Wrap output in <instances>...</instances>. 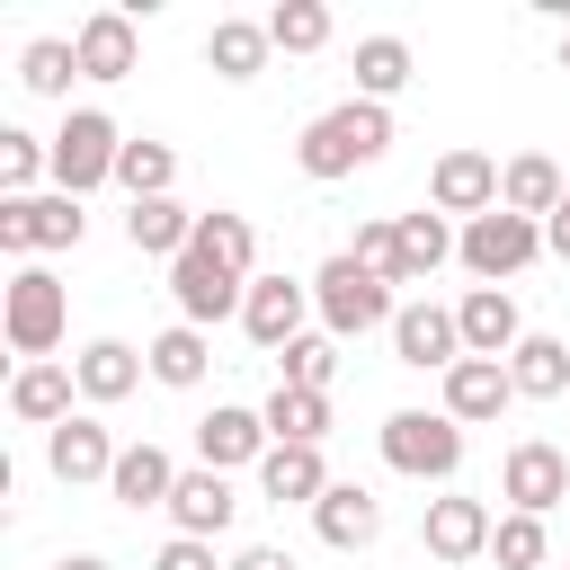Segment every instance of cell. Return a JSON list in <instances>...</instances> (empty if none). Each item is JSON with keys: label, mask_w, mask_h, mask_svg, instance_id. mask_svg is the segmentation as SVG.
I'll use <instances>...</instances> for the list:
<instances>
[{"label": "cell", "mask_w": 570, "mask_h": 570, "mask_svg": "<svg viewBox=\"0 0 570 570\" xmlns=\"http://www.w3.org/2000/svg\"><path fill=\"white\" fill-rule=\"evenodd\" d=\"M71 392H80V374H71V365H53V356H45V365H18V374H9V419L53 436V428L71 419Z\"/></svg>", "instance_id": "obj_22"}, {"label": "cell", "mask_w": 570, "mask_h": 570, "mask_svg": "<svg viewBox=\"0 0 570 570\" xmlns=\"http://www.w3.org/2000/svg\"><path fill=\"white\" fill-rule=\"evenodd\" d=\"M169 490H178V463H169L151 436L116 454V481H107V499H116V508H134V517H142V508H169Z\"/></svg>", "instance_id": "obj_26"}, {"label": "cell", "mask_w": 570, "mask_h": 570, "mask_svg": "<svg viewBox=\"0 0 570 570\" xmlns=\"http://www.w3.org/2000/svg\"><path fill=\"white\" fill-rule=\"evenodd\" d=\"M267 53H276V36H267V18H214V36H205V62H214V80H258L267 71Z\"/></svg>", "instance_id": "obj_25"}, {"label": "cell", "mask_w": 570, "mask_h": 570, "mask_svg": "<svg viewBox=\"0 0 570 570\" xmlns=\"http://www.w3.org/2000/svg\"><path fill=\"white\" fill-rule=\"evenodd\" d=\"M543 249H552V258H570V196H561V214L543 223Z\"/></svg>", "instance_id": "obj_43"}, {"label": "cell", "mask_w": 570, "mask_h": 570, "mask_svg": "<svg viewBox=\"0 0 570 570\" xmlns=\"http://www.w3.org/2000/svg\"><path fill=\"white\" fill-rule=\"evenodd\" d=\"M561 196H570V178H561V160H552V151H517V160H499V205H508V214L552 223V214H561Z\"/></svg>", "instance_id": "obj_20"}, {"label": "cell", "mask_w": 570, "mask_h": 570, "mask_svg": "<svg viewBox=\"0 0 570 570\" xmlns=\"http://www.w3.org/2000/svg\"><path fill=\"white\" fill-rule=\"evenodd\" d=\"M151 570H214V543H196V534H169V543L151 552Z\"/></svg>", "instance_id": "obj_41"}, {"label": "cell", "mask_w": 570, "mask_h": 570, "mask_svg": "<svg viewBox=\"0 0 570 570\" xmlns=\"http://www.w3.org/2000/svg\"><path fill=\"white\" fill-rule=\"evenodd\" d=\"M125 240H134L142 258H187L196 214H187L178 196H142V205H125Z\"/></svg>", "instance_id": "obj_28"}, {"label": "cell", "mask_w": 570, "mask_h": 570, "mask_svg": "<svg viewBox=\"0 0 570 570\" xmlns=\"http://www.w3.org/2000/svg\"><path fill=\"white\" fill-rule=\"evenodd\" d=\"M116 454H125V445L98 428V410H71V419L45 436V472H53L62 490H80V481H116Z\"/></svg>", "instance_id": "obj_14"}, {"label": "cell", "mask_w": 570, "mask_h": 570, "mask_svg": "<svg viewBox=\"0 0 570 570\" xmlns=\"http://www.w3.org/2000/svg\"><path fill=\"white\" fill-rule=\"evenodd\" d=\"M561 71H570V27H561Z\"/></svg>", "instance_id": "obj_45"}, {"label": "cell", "mask_w": 570, "mask_h": 570, "mask_svg": "<svg viewBox=\"0 0 570 570\" xmlns=\"http://www.w3.org/2000/svg\"><path fill=\"white\" fill-rule=\"evenodd\" d=\"M53 570H116V561H107V552H62Z\"/></svg>", "instance_id": "obj_44"}, {"label": "cell", "mask_w": 570, "mask_h": 570, "mask_svg": "<svg viewBox=\"0 0 570 570\" xmlns=\"http://www.w3.org/2000/svg\"><path fill=\"white\" fill-rule=\"evenodd\" d=\"M116 160H125L116 116H107V107H71L62 134H53V187H62V196H89V187L116 178Z\"/></svg>", "instance_id": "obj_5"}, {"label": "cell", "mask_w": 570, "mask_h": 570, "mask_svg": "<svg viewBox=\"0 0 570 570\" xmlns=\"http://www.w3.org/2000/svg\"><path fill=\"white\" fill-rule=\"evenodd\" d=\"M71 374H80V401L89 410H107V401H125V392H142V347L134 338H89L80 356H71Z\"/></svg>", "instance_id": "obj_21"}, {"label": "cell", "mask_w": 570, "mask_h": 570, "mask_svg": "<svg viewBox=\"0 0 570 570\" xmlns=\"http://www.w3.org/2000/svg\"><path fill=\"white\" fill-rule=\"evenodd\" d=\"M561 570H570V561H561Z\"/></svg>", "instance_id": "obj_46"}, {"label": "cell", "mask_w": 570, "mask_h": 570, "mask_svg": "<svg viewBox=\"0 0 570 570\" xmlns=\"http://www.w3.org/2000/svg\"><path fill=\"white\" fill-rule=\"evenodd\" d=\"M321 490H330L321 445H267V463H258V499H276V508H321Z\"/></svg>", "instance_id": "obj_24"}, {"label": "cell", "mask_w": 570, "mask_h": 570, "mask_svg": "<svg viewBox=\"0 0 570 570\" xmlns=\"http://www.w3.org/2000/svg\"><path fill=\"white\" fill-rule=\"evenodd\" d=\"M499 499H508L517 517H552V508L570 499V454H561L552 436H517L508 463H499Z\"/></svg>", "instance_id": "obj_8"}, {"label": "cell", "mask_w": 570, "mask_h": 570, "mask_svg": "<svg viewBox=\"0 0 570 570\" xmlns=\"http://www.w3.org/2000/svg\"><path fill=\"white\" fill-rule=\"evenodd\" d=\"M276 383H294V392H330V383H338V338H330V330H303V338L276 356Z\"/></svg>", "instance_id": "obj_37"}, {"label": "cell", "mask_w": 570, "mask_h": 570, "mask_svg": "<svg viewBox=\"0 0 570 570\" xmlns=\"http://www.w3.org/2000/svg\"><path fill=\"white\" fill-rule=\"evenodd\" d=\"M116 187H125V205H142V196H169V187H178V151H169L160 134H125Z\"/></svg>", "instance_id": "obj_33"}, {"label": "cell", "mask_w": 570, "mask_h": 570, "mask_svg": "<svg viewBox=\"0 0 570 570\" xmlns=\"http://www.w3.org/2000/svg\"><path fill=\"white\" fill-rule=\"evenodd\" d=\"M454 240H463V232H454V223H445L436 205L401 214V276H392V285H428V276H436V267L454 258Z\"/></svg>", "instance_id": "obj_30"}, {"label": "cell", "mask_w": 570, "mask_h": 570, "mask_svg": "<svg viewBox=\"0 0 570 570\" xmlns=\"http://www.w3.org/2000/svg\"><path fill=\"white\" fill-rule=\"evenodd\" d=\"M267 36H276V53H321L330 45V9L321 0H285V9H267Z\"/></svg>", "instance_id": "obj_39"}, {"label": "cell", "mask_w": 570, "mask_h": 570, "mask_svg": "<svg viewBox=\"0 0 570 570\" xmlns=\"http://www.w3.org/2000/svg\"><path fill=\"white\" fill-rule=\"evenodd\" d=\"M383 151H392V107H374V98H338V107H321V116L294 134V169H303L312 187H338V178L374 169Z\"/></svg>", "instance_id": "obj_1"}, {"label": "cell", "mask_w": 570, "mask_h": 570, "mask_svg": "<svg viewBox=\"0 0 570 570\" xmlns=\"http://www.w3.org/2000/svg\"><path fill=\"white\" fill-rule=\"evenodd\" d=\"M454 330H463V356H517V338H525V321H517V294L508 285H472L463 303H454Z\"/></svg>", "instance_id": "obj_16"}, {"label": "cell", "mask_w": 570, "mask_h": 570, "mask_svg": "<svg viewBox=\"0 0 570 570\" xmlns=\"http://www.w3.org/2000/svg\"><path fill=\"white\" fill-rule=\"evenodd\" d=\"M71 53H80V80H125L134 71V9H89L71 27Z\"/></svg>", "instance_id": "obj_19"}, {"label": "cell", "mask_w": 570, "mask_h": 570, "mask_svg": "<svg viewBox=\"0 0 570 570\" xmlns=\"http://www.w3.org/2000/svg\"><path fill=\"white\" fill-rule=\"evenodd\" d=\"M267 410H240V401H214L196 419V463L205 472H240V463H267Z\"/></svg>", "instance_id": "obj_13"}, {"label": "cell", "mask_w": 570, "mask_h": 570, "mask_svg": "<svg viewBox=\"0 0 570 570\" xmlns=\"http://www.w3.org/2000/svg\"><path fill=\"white\" fill-rule=\"evenodd\" d=\"M428 205L454 223H481V214H499V160L490 151H472V142H454V151H436V169H428Z\"/></svg>", "instance_id": "obj_10"}, {"label": "cell", "mask_w": 570, "mask_h": 570, "mask_svg": "<svg viewBox=\"0 0 570 570\" xmlns=\"http://www.w3.org/2000/svg\"><path fill=\"white\" fill-rule=\"evenodd\" d=\"M187 249H205V258H223L232 276H258V232H249V214H232V205H214V214H196V240Z\"/></svg>", "instance_id": "obj_34"}, {"label": "cell", "mask_w": 570, "mask_h": 570, "mask_svg": "<svg viewBox=\"0 0 570 570\" xmlns=\"http://www.w3.org/2000/svg\"><path fill=\"white\" fill-rule=\"evenodd\" d=\"M392 356H401L410 374H454V365H463L454 312H445V303H401V312H392Z\"/></svg>", "instance_id": "obj_12"}, {"label": "cell", "mask_w": 570, "mask_h": 570, "mask_svg": "<svg viewBox=\"0 0 570 570\" xmlns=\"http://www.w3.org/2000/svg\"><path fill=\"white\" fill-rule=\"evenodd\" d=\"M508 401H517V383H508L499 356H463V365L445 374V419H454V428H481V419H499Z\"/></svg>", "instance_id": "obj_23"}, {"label": "cell", "mask_w": 570, "mask_h": 570, "mask_svg": "<svg viewBox=\"0 0 570 570\" xmlns=\"http://www.w3.org/2000/svg\"><path fill=\"white\" fill-rule=\"evenodd\" d=\"M267 436H276V445H321V436H330V392L276 383V392H267Z\"/></svg>", "instance_id": "obj_35"}, {"label": "cell", "mask_w": 570, "mask_h": 570, "mask_svg": "<svg viewBox=\"0 0 570 570\" xmlns=\"http://www.w3.org/2000/svg\"><path fill=\"white\" fill-rule=\"evenodd\" d=\"M232 517H240V490H232V472H178V490H169V525L178 534H196V543H214V534H232Z\"/></svg>", "instance_id": "obj_17"}, {"label": "cell", "mask_w": 570, "mask_h": 570, "mask_svg": "<svg viewBox=\"0 0 570 570\" xmlns=\"http://www.w3.org/2000/svg\"><path fill=\"white\" fill-rule=\"evenodd\" d=\"M490 561H499V570H543V561H552L543 517H517V508H508V517H499V534H490Z\"/></svg>", "instance_id": "obj_38"}, {"label": "cell", "mask_w": 570, "mask_h": 570, "mask_svg": "<svg viewBox=\"0 0 570 570\" xmlns=\"http://www.w3.org/2000/svg\"><path fill=\"white\" fill-rule=\"evenodd\" d=\"M454 258L481 276V285H508V276H525L534 258H543V223H525V214H481V223H463V240H454Z\"/></svg>", "instance_id": "obj_7"}, {"label": "cell", "mask_w": 570, "mask_h": 570, "mask_svg": "<svg viewBox=\"0 0 570 570\" xmlns=\"http://www.w3.org/2000/svg\"><path fill=\"white\" fill-rule=\"evenodd\" d=\"M312 312H321V330L330 338H365V330H392V285L374 276V267H356L347 249L338 258H321V276H312Z\"/></svg>", "instance_id": "obj_3"}, {"label": "cell", "mask_w": 570, "mask_h": 570, "mask_svg": "<svg viewBox=\"0 0 570 570\" xmlns=\"http://www.w3.org/2000/svg\"><path fill=\"white\" fill-rule=\"evenodd\" d=\"M62 330H71V285L27 258V267L0 285V338L18 347V365H45V356L62 347Z\"/></svg>", "instance_id": "obj_2"}, {"label": "cell", "mask_w": 570, "mask_h": 570, "mask_svg": "<svg viewBox=\"0 0 570 570\" xmlns=\"http://www.w3.org/2000/svg\"><path fill=\"white\" fill-rule=\"evenodd\" d=\"M508 383H517V401H561V392H570V338L525 330L517 356H508Z\"/></svg>", "instance_id": "obj_27"}, {"label": "cell", "mask_w": 570, "mask_h": 570, "mask_svg": "<svg viewBox=\"0 0 570 570\" xmlns=\"http://www.w3.org/2000/svg\"><path fill=\"white\" fill-rule=\"evenodd\" d=\"M45 178H53V134L0 125V196H45Z\"/></svg>", "instance_id": "obj_32"}, {"label": "cell", "mask_w": 570, "mask_h": 570, "mask_svg": "<svg viewBox=\"0 0 570 570\" xmlns=\"http://www.w3.org/2000/svg\"><path fill=\"white\" fill-rule=\"evenodd\" d=\"M142 365H151V383L196 392V383H205V365H214V347H205V330H196V321H169V330L142 347Z\"/></svg>", "instance_id": "obj_31"}, {"label": "cell", "mask_w": 570, "mask_h": 570, "mask_svg": "<svg viewBox=\"0 0 570 570\" xmlns=\"http://www.w3.org/2000/svg\"><path fill=\"white\" fill-rule=\"evenodd\" d=\"M169 303H178V321L214 330V321H240V303H249V276H232L223 258L187 249V258H169Z\"/></svg>", "instance_id": "obj_9"}, {"label": "cell", "mask_w": 570, "mask_h": 570, "mask_svg": "<svg viewBox=\"0 0 570 570\" xmlns=\"http://www.w3.org/2000/svg\"><path fill=\"white\" fill-rule=\"evenodd\" d=\"M18 80H27L36 98H71V80H80V53H71V36H36V45L18 53Z\"/></svg>", "instance_id": "obj_36"}, {"label": "cell", "mask_w": 570, "mask_h": 570, "mask_svg": "<svg viewBox=\"0 0 570 570\" xmlns=\"http://www.w3.org/2000/svg\"><path fill=\"white\" fill-rule=\"evenodd\" d=\"M303 321H312V276H249L240 330H249L267 356H285V347L303 338Z\"/></svg>", "instance_id": "obj_11"}, {"label": "cell", "mask_w": 570, "mask_h": 570, "mask_svg": "<svg viewBox=\"0 0 570 570\" xmlns=\"http://www.w3.org/2000/svg\"><path fill=\"white\" fill-rule=\"evenodd\" d=\"M232 570H294V552L285 543H249V552H232Z\"/></svg>", "instance_id": "obj_42"}, {"label": "cell", "mask_w": 570, "mask_h": 570, "mask_svg": "<svg viewBox=\"0 0 570 570\" xmlns=\"http://www.w3.org/2000/svg\"><path fill=\"white\" fill-rule=\"evenodd\" d=\"M312 534H321L330 552H365V543L383 534V499H374L365 481H330L321 508H312Z\"/></svg>", "instance_id": "obj_18"}, {"label": "cell", "mask_w": 570, "mask_h": 570, "mask_svg": "<svg viewBox=\"0 0 570 570\" xmlns=\"http://www.w3.org/2000/svg\"><path fill=\"white\" fill-rule=\"evenodd\" d=\"M410 71H419V53H410V36H356V98H374V107H392V98L410 89Z\"/></svg>", "instance_id": "obj_29"}, {"label": "cell", "mask_w": 570, "mask_h": 570, "mask_svg": "<svg viewBox=\"0 0 570 570\" xmlns=\"http://www.w3.org/2000/svg\"><path fill=\"white\" fill-rule=\"evenodd\" d=\"M80 232H89V214H80V196H62V187H45V196H0V249L27 267V258H45V249H80Z\"/></svg>", "instance_id": "obj_6"}, {"label": "cell", "mask_w": 570, "mask_h": 570, "mask_svg": "<svg viewBox=\"0 0 570 570\" xmlns=\"http://www.w3.org/2000/svg\"><path fill=\"white\" fill-rule=\"evenodd\" d=\"M490 534H499L490 499H463V490L428 499V517H419V543H428V561H481V552H490Z\"/></svg>", "instance_id": "obj_15"}, {"label": "cell", "mask_w": 570, "mask_h": 570, "mask_svg": "<svg viewBox=\"0 0 570 570\" xmlns=\"http://www.w3.org/2000/svg\"><path fill=\"white\" fill-rule=\"evenodd\" d=\"M347 258H356V267H374V276L392 285V276H401V214H365V223H356V240H347Z\"/></svg>", "instance_id": "obj_40"}, {"label": "cell", "mask_w": 570, "mask_h": 570, "mask_svg": "<svg viewBox=\"0 0 570 570\" xmlns=\"http://www.w3.org/2000/svg\"><path fill=\"white\" fill-rule=\"evenodd\" d=\"M374 445H383V463H392L401 481H454V472H463V428H454L445 410H392Z\"/></svg>", "instance_id": "obj_4"}]
</instances>
